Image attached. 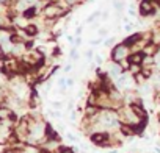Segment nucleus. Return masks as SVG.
<instances>
[{
    "mask_svg": "<svg viewBox=\"0 0 160 153\" xmlns=\"http://www.w3.org/2000/svg\"><path fill=\"white\" fill-rule=\"evenodd\" d=\"M75 85V78H66V86L68 88H72Z\"/></svg>",
    "mask_w": 160,
    "mask_h": 153,
    "instance_id": "a211bd4d",
    "label": "nucleus"
},
{
    "mask_svg": "<svg viewBox=\"0 0 160 153\" xmlns=\"http://www.w3.org/2000/svg\"><path fill=\"white\" fill-rule=\"evenodd\" d=\"M157 5L152 0H141L140 5H138V16L141 19H146V17H154L155 13H157Z\"/></svg>",
    "mask_w": 160,
    "mask_h": 153,
    "instance_id": "7ed1b4c3",
    "label": "nucleus"
},
{
    "mask_svg": "<svg viewBox=\"0 0 160 153\" xmlns=\"http://www.w3.org/2000/svg\"><path fill=\"white\" fill-rule=\"evenodd\" d=\"M36 2H41V3H46V2H49V0H36Z\"/></svg>",
    "mask_w": 160,
    "mask_h": 153,
    "instance_id": "393cba45",
    "label": "nucleus"
},
{
    "mask_svg": "<svg viewBox=\"0 0 160 153\" xmlns=\"http://www.w3.org/2000/svg\"><path fill=\"white\" fill-rule=\"evenodd\" d=\"M101 13H102V10H96L93 14H90V16L87 17V21H85V22H87V24H93V22H96V19H98V17H101Z\"/></svg>",
    "mask_w": 160,
    "mask_h": 153,
    "instance_id": "6e6552de",
    "label": "nucleus"
},
{
    "mask_svg": "<svg viewBox=\"0 0 160 153\" xmlns=\"http://www.w3.org/2000/svg\"><path fill=\"white\" fill-rule=\"evenodd\" d=\"M130 53L132 52H130V47L129 45H126L124 42H118L110 50V59L115 61V63H121L122 59H127Z\"/></svg>",
    "mask_w": 160,
    "mask_h": 153,
    "instance_id": "f03ea898",
    "label": "nucleus"
},
{
    "mask_svg": "<svg viewBox=\"0 0 160 153\" xmlns=\"http://www.w3.org/2000/svg\"><path fill=\"white\" fill-rule=\"evenodd\" d=\"M71 70H72V64H66V66H64V69H63V72H64V73H69Z\"/></svg>",
    "mask_w": 160,
    "mask_h": 153,
    "instance_id": "4be33fe9",
    "label": "nucleus"
},
{
    "mask_svg": "<svg viewBox=\"0 0 160 153\" xmlns=\"http://www.w3.org/2000/svg\"><path fill=\"white\" fill-rule=\"evenodd\" d=\"M36 153H50V151H47V150H42V148H39Z\"/></svg>",
    "mask_w": 160,
    "mask_h": 153,
    "instance_id": "b1692460",
    "label": "nucleus"
},
{
    "mask_svg": "<svg viewBox=\"0 0 160 153\" xmlns=\"http://www.w3.org/2000/svg\"><path fill=\"white\" fill-rule=\"evenodd\" d=\"M66 136H68V139H69V141H72V142H77V141H78V137H77L74 133H68Z\"/></svg>",
    "mask_w": 160,
    "mask_h": 153,
    "instance_id": "6ab92c4d",
    "label": "nucleus"
},
{
    "mask_svg": "<svg viewBox=\"0 0 160 153\" xmlns=\"http://www.w3.org/2000/svg\"><path fill=\"white\" fill-rule=\"evenodd\" d=\"M50 105H52V106H53L55 109H61V108H63V102H58V100H55V102H52Z\"/></svg>",
    "mask_w": 160,
    "mask_h": 153,
    "instance_id": "dca6fc26",
    "label": "nucleus"
},
{
    "mask_svg": "<svg viewBox=\"0 0 160 153\" xmlns=\"http://www.w3.org/2000/svg\"><path fill=\"white\" fill-rule=\"evenodd\" d=\"M71 13V10H66V8H63V7H60L58 3H50V2H47L42 8H41V16L44 17V19H61V17H64V16H68Z\"/></svg>",
    "mask_w": 160,
    "mask_h": 153,
    "instance_id": "f257e3e1",
    "label": "nucleus"
},
{
    "mask_svg": "<svg viewBox=\"0 0 160 153\" xmlns=\"http://www.w3.org/2000/svg\"><path fill=\"white\" fill-rule=\"evenodd\" d=\"M98 36L101 38V39H104V38H107L108 36V28L107 27H99V30H98Z\"/></svg>",
    "mask_w": 160,
    "mask_h": 153,
    "instance_id": "9b49d317",
    "label": "nucleus"
},
{
    "mask_svg": "<svg viewBox=\"0 0 160 153\" xmlns=\"http://www.w3.org/2000/svg\"><path fill=\"white\" fill-rule=\"evenodd\" d=\"M82 2H83V3H85V2H88V0H82Z\"/></svg>",
    "mask_w": 160,
    "mask_h": 153,
    "instance_id": "a878e982",
    "label": "nucleus"
},
{
    "mask_svg": "<svg viewBox=\"0 0 160 153\" xmlns=\"http://www.w3.org/2000/svg\"><path fill=\"white\" fill-rule=\"evenodd\" d=\"M105 72H107V75L110 76V78L115 81V80L118 78V76H119L124 70H122V67L119 66V63H115V61H112V59H110V61H108V64H107V70H105Z\"/></svg>",
    "mask_w": 160,
    "mask_h": 153,
    "instance_id": "20e7f679",
    "label": "nucleus"
},
{
    "mask_svg": "<svg viewBox=\"0 0 160 153\" xmlns=\"http://www.w3.org/2000/svg\"><path fill=\"white\" fill-rule=\"evenodd\" d=\"M127 13H129V16H137V8H135L133 3L129 7V11H127Z\"/></svg>",
    "mask_w": 160,
    "mask_h": 153,
    "instance_id": "2eb2a0df",
    "label": "nucleus"
},
{
    "mask_svg": "<svg viewBox=\"0 0 160 153\" xmlns=\"http://www.w3.org/2000/svg\"><path fill=\"white\" fill-rule=\"evenodd\" d=\"M69 58H71V61H78V59H80V55H78L77 47H72V49H71V52H69Z\"/></svg>",
    "mask_w": 160,
    "mask_h": 153,
    "instance_id": "1a4fd4ad",
    "label": "nucleus"
},
{
    "mask_svg": "<svg viewBox=\"0 0 160 153\" xmlns=\"http://www.w3.org/2000/svg\"><path fill=\"white\" fill-rule=\"evenodd\" d=\"M66 39H68V41H69L71 44H74V36H71V35H68V36H66Z\"/></svg>",
    "mask_w": 160,
    "mask_h": 153,
    "instance_id": "5701e85b",
    "label": "nucleus"
},
{
    "mask_svg": "<svg viewBox=\"0 0 160 153\" xmlns=\"http://www.w3.org/2000/svg\"><path fill=\"white\" fill-rule=\"evenodd\" d=\"M82 31H83V27H82V25H78L77 30H75V36H82Z\"/></svg>",
    "mask_w": 160,
    "mask_h": 153,
    "instance_id": "412c9836",
    "label": "nucleus"
},
{
    "mask_svg": "<svg viewBox=\"0 0 160 153\" xmlns=\"http://www.w3.org/2000/svg\"><path fill=\"white\" fill-rule=\"evenodd\" d=\"M127 59L130 61V64H140L141 66V63L144 59V55H143V52H132Z\"/></svg>",
    "mask_w": 160,
    "mask_h": 153,
    "instance_id": "0eeeda50",
    "label": "nucleus"
},
{
    "mask_svg": "<svg viewBox=\"0 0 160 153\" xmlns=\"http://www.w3.org/2000/svg\"><path fill=\"white\" fill-rule=\"evenodd\" d=\"M64 3L68 5V8H74V7H78V5H82L83 2H82V0H64Z\"/></svg>",
    "mask_w": 160,
    "mask_h": 153,
    "instance_id": "9d476101",
    "label": "nucleus"
},
{
    "mask_svg": "<svg viewBox=\"0 0 160 153\" xmlns=\"http://www.w3.org/2000/svg\"><path fill=\"white\" fill-rule=\"evenodd\" d=\"M93 59H94V63H96L98 66H102V64H104V58H102L101 55H94Z\"/></svg>",
    "mask_w": 160,
    "mask_h": 153,
    "instance_id": "4468645a",
    "label": "nucleus"
},
{
    "mask_svg": "<svg viewBox=\"0 0 160 153\" xmlns=\"http://www.w3.org/2000/svg\"><path fill=\"white\" fill-rule=\"evenodd\" d=\"M158 49H160V47H158V45H155L154 42H148L141 52H143V55H144V56H154V55L157 53V50H158Z\"/></svg>",
    "mask_w": 160,
    "mask_h": 153,
    "instance_id": "423d86ee",
    "label": "nucleus"
},
{
    "mask_svg": "<svg viewBox=\"0 0 160 153\" xmlns=\"http://www.w3.org/2000/svg\"><path fill=\"white\" fill-rule=\"evenodd\" d=\"M115 44H116V38H115V36L107 38V39H105V42H104V45H105V47H108V49H110L112 45H115Z\"/></svg>",
    "mask_w": 160,
    "mask_h": 153,
    "instance_id": "f8f14e48",
    "label": "nucleus"
},
{
    "mask_svg": "<svg viewBox=\"0 0 160 153\" xmlns=\"http://www.w3.org/2000/svg\"><path fill=\"white\" fill-rule=\"evenodd\" d=\"M101 42H102V39H101V38H96V39H91V41H90V44H91V45H99Z\"/></svg>",
    "mask_w": 160,
    "mask_h": 153,
    "instance_id": "aec40b11",
    "label": "nucleus"
},
{
    "mask_svg": "<svg viewBox=\"0 0 160 153\" xmlns=\"http://www.w3.org/2000/svg\"><path fill=\"white\" fill-rule=\"evenodd\" d=\"M0 28H3V30H13L14 28L13 17L8 14V8H7V11L0 13Z\"/></svg>",
    "mask_w": 160,
    "mask_h": 153,
    "instance_id": "39448f33",
    "label": "nucleus"
},
{
    "mask_svg": "<svg viewBox=\"0 0 160 153\" xmlns=\"http://www.w3.org/2000/svg\"><path fill=\"white\" fill-rule=\"evenodd\" d=\"M101 17H102V21H107V19L110 17V11H108V10H104V11L101 13Z\"/></svg>",
    "mask_w": 160,
    "mask_h": 153,
    "instance_id": "f3484780",
    "label": "nucleus"
},
{
    "mask_svg": "<svg viewBox=\"0 0 160 153\" xmlns=\"http://www.w3.org/2000/svg\"><path fill=\"white\" fill-rule=\"evenodd\" d=\"M85 58H87V61H88V63H91V61H93V58H94V52H93V49L85 50Z\"/></svg>",
    "mask_w": 160,
    "mask_h": 153,
    "instance_id": "ddd939ff",
    "label": "nucleus"
}]
</instances>
